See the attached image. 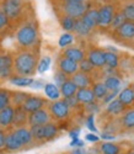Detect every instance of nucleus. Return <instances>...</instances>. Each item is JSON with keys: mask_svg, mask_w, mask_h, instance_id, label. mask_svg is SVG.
<instances>
[{"mask_svg": "<svg viewBox=\"0 0 134 154\" xmlns=\"http://www.w3.org/2000/svg\"><path fill=\"white\" fill-rule=\"evenodd\" d=\"M105 66L116 68L118 66V56L113 52H105Z\"/></svg>", "mask_w": 134, "mask_h": 154, "instance_id": "obj_34", "label": "nucleus"}, {"mask_svg": "<svg viewBox=\"0 0 134 154\" xmlns=\"http://www.w3.org/2000/svg\"><path fill=\"white\" fill-rule=\"evenodd\" d=\"M118 100L122 102L124 106L126 105H130L132 102L134 101V90H133L132 88L123 89V90L120 91L119 95H118Z\"/></svg>", "mask_w": 134, "mask_h": 154, "instance_id": "obj_25", "label": "nucleus"}, {"mask_svg": "<svg viewBox=\"0 0 134 154\" xmlns=\"http://www.w3.org/2000/svg\"><path fill=\"white\" fill-rule=\"evenodd\" d=\"M50 62H52V59H50V57H48V56L41 58V59L38 60V63H37V72H38V73H44V72H47V70L49 69V67H50Z\"/></svg>", "mask_w": 134, "mask_h": 154, "instance_id": "obj_37", "label": "nucleus"}, {"mask_svg": "<svg viewBox=\"0 0 134 154\" xmlns=\"http://www.w3.org/2000/svg\"><path fill=\"white\" fill-rule=\"evenodd\" d=\"M119 91V89H118V90H114V91H108V93H107L106 94V96L102 99L103 100V102H106V104H108V102H111L114 97H116V95H117V93Z\"/></svg>", "mask_w": 134, "mask_h": 154, "instance_id": "obj_47", "label": "nucleus"}, {"mask_svg": "<svg viewBox=\"0 0 134 154\" xmlns=\"http://www.w3.org/2000/svg\"><path fill=\"white\" fill-rule=\"evenodd\" d=\"M73 31H74L76 35L81 36V37H85V36H87V35L91 32V30L81 21V19H76V20H75V25H74V30H73Z\"/></svg>", "mask_w": 134, "mask_h": 154, "instance_id": "obj_29", "label": "nucleus"}, {"mask_svg": "<svg viewBox=\"0 0 134 154\" xmlns=\"http://www.w3.org/2000/svg\"><path fill=\"white\" fill-rule=\"evenodd\" d=\"M63 100L65 101V104L69 106V109H73V107H75V106L79 104V101H78V99L75 97V95H74V96H69V97H64Z\"/></svg>", "mask_w": 134, "mask_h": 154, "instance_id": "obj_43", "label": "nucleus"}, {"mask_svg": "<svg viewBox=\"0 0 134 154\" xmlns=\"http://www.w3.org/2000/svg\"><path fill=\"white\" fill-rule=\"evenodd\" d=\"M122 125L126 128H134V110H129L123 115Z\"/></svg>", "mask_w": 134, "mask_h": 154, "instance_id": "obj_38", "label": "nucleus"}, {"mask_svg": "<svg viewBox=\"0 0 134 154\" xmlns=\"http://www.w3.org/2000/svg\"><path fill=\"white\" fill-rule=\"evenodd\" d=\"M2 10L9 20H14L19 17L22 11V0H5Z\"/></svg>", "mask_w": 134, "mask_h": 154, "instance_id": "obj_5", "label": "nucleus"}, {"mask_svg": "<svg viewBox=\"0 0 134 154\" xmlns=\"http://www.w3.org/2000/svg\"><path fill=\"white\" fill-rule=\"evenodd\" d=\"M70 147H84V142L80 140L79 138H75L70 142Z\"/></svg>", "mask_w": 134, "mask_h": 154, "instance_id": "obj_52", "label": "nucleus"}, {"mask_svg": "<svg viewBox=\"0 0 134 154\" xmlns=\"http://www.w3.org/2000/svg\"><path fill=\"white\" fill-rule=\"evenodd\" d=\"M124 21H126V19H124V16L122 14V11H120V12H118V14H114L113 15V19H112V21L110 23V27L112 30H117Z\"/></svg>", "mask_w": 134, "mask_h": 154, "instance_id": "obj_39", "label": "nucleus"}, {"mask_svg": "<svg viewBox=\"0 0 134 154\" xmlns=\"http://www.w3.org/2000/svg\"><path fill=\"white\" fill-rule=\"evenodd\" d=\"M123 110H124V105L118 99L108 102V106H107V112L111 115H119V113H122Z\"/></svg>", "mask_w": 134, "mask_h": 154, "instance_id": "obj_28", "label": "nucleus"}, {"mask_svg": "<svg viewBox=\"0 0 134 154\" xmlns=\"http://www.w3.org/2000/svg\"><path fill=\"white\" fill-rule=\"evenodd\" d=\"M58 69L60 72H63L65 75H68V76H72L74 73H76L79 70V64L69 58H66V57H60L58 59Z\"/></svg>", "mask_w": 134, "mask_h": 154, "instance_id": "obj_10", "label": "nucleus"}, {"mask_svg": "<svg viewBox=\"0 0 134 154\" xmlns=\"http://www.w3.org/2000/svg\"><path fill=\"white\" fill-rule=\"evenodd\" d=\"M44 86V83L42 80H33V83L30 85V88L32 89H42Z\"/></svg>", "mask_w": 134, "mask_h": 154, "instance_id": "obj_50", "label": "nucleus"}, {"mask_svg": "<svg viewBox=\"0 0 134 154\" xmlns=\"http://www.w3.org/2000/svg\"><path fill=\"white\" fill-rule=\"evenodd\" d=\"M63 57H66V58H69L76 63H79L80 60H83L85 58V52L81 49V48H79V47H65V49L63 51V53H62Z\"/></svg>", "mask_w": 134, "mask_h": 154, "instance_id": "obj_14", "label": "nucleus"}, {"mask_svg": "<svg viewBox=\"0 0 134 154\" xmlns=\"http://www.w3.org/2000/svg\"><path fill=\"white\" fill-rule=\"evenodd\" d=\"M114 11L113 6L103 5L97 10V26H110V23L113 19Z\"/></svg>", "mask_w": 134, "mask_h": 154, "instance_id": "obj_8", "label": "nucleus"}, {"mask_svg": "<svg viewBox=\"0 0 134 154\" xmlns=\"http://www.w3.org/2000/svg\"><path fill=\"white\" fill-rule=\"evenodd\" d=\"M14 110H15V106H12L11 104L0 110V127L2 128H9L12 126Z\"/></svg>", "mask_w": 134, "mask_h": 154, "instance_id": "obj_12", "label": "nucleus"}, {"mask_svg": "<svg viewBox=\"0 0 134 154\" xmlns=\"http://www.w3.org/2000/svg\"><path fill=\"white\" fill-rule=\"evenodd\" d=\"M81 21L86 25V26L92 30L97 26V10L96 9H90V10H86L85 14L80 17Z\"/></svg>", "mask_w": 134, "mask_h": 154, "instance_id": "obj_18", "label": "nucleus"}, {"mask_svg": "<svg viewBox=\"0 0 134 154\" xmlns=\"http://www.w3.org/2000/svg\"><path fill=\"white\" fill-rule=\"evenodd\" d=\"M86 111L90 112V115H93L95 112L99 111V105L96 104L95 101H93V102H90V104H86Z\"/></svg>", "mask_w": 134, "mask_h": 154, "instance_id": "obj_46", "label": "nucleus"}, {"mask_svg": "<svg viewBox=\"0 0 134 154\" xmlns=\"http://www.w3.org/2000/svg\"><path fill=\"white\" fill-rule=\"evenodd\" d=\"M22 147L20 146V143L16 140L12 131L8 132L5 134V144H4V149H6L8 152H19Z\"/></svg>", "mask_w": 134, "mask_h": 154, "instance_id": "obj_20", "label": "nucleus"}, {"mask_svg": "<svg viewBox=\"0 0 134 154\" xmlns=\"http://www.w3.org/2000/svg\"><path fill=\"white\" fill-rule=\"evenodd\" d=\"M91 90L93 93V96H95V99H99V100H102L106 96V94L108 93V89L106 88V85L103 83H96V84H93Z\"/></svg>", "mask_w": 134, "mask_h": 154, "instance_id": "obj_27", "label": "nucleus"}, {"mask_svg": "<svg viewBox=\"0 0 134 154\" xmlns=\"http://www.w3.org/2000/svg\"><path fill=\"white\" fill-rule=\"evenodd\" d=\"M76 2H85V0H76Z\"/></svg>", "mask_w": 134, "mask_h": 154, "instance_id": "obj_55", "label": "nucleus"}, {"mask_svg": "<svg viewBox=\"0 0 134 154\" xmlns=\"http://www.w3.org/2000/svg\"><path fill=\"white\" fill-rule=\"evenodd\" d=\"M86 126H87L89 130L92 131V132H96V131H97V128H96V126H95V122H93V115H90V116L87 117V120H86Z\"/></svg>", "mask_w": 134, "mask_h": 154, "instance_id": "obj_45", "label": "nucleus"}, {"mask_svg": "<svg viewBox=\"0 0 134 154\" xmlns=\"http://www.w3.org/2000/svg\"><path fill=\"white\" fill-rule=\"evenodd\" d=\"M50 115L48 112V110L39 109L35 112L29 113V119H27V123L30 126H43L46 123H48L50 121Z\"/></svg>", "mask_w": 134, "mask_h": 154, "instance_id": "obj_6", "label": "nucleus"}, {"mask_svg": "<svg viewBox=\"0 0 134 154\" xmlns=\"http://www.w3.org/2000/svg\"><path fill=\"white\" fill-rule=\"evenodd\" d=\"M78 64H79V70L83 72V73H86V74L91 73V72L93 70V68H95V67H93L92 64L89 62V59H87L86 57H85L83 60H80Z\"/></svg>", "mask_w": 134, "mask_h": 154, "instance_id": "obj_40", "label": "nucleus"}, {"mask_svg": "<svg viewBox=\"0 0 134 154\" xmlns=\"http://www.w3.org/2000/svg\"><path fill=\"white\" fill-rule=\"evenodd\" d=\"M79 134H80V130H73L69 132V136L72 139H75V138H79Z\"/></svg>", "mask_w": 134, "mask_h": 154, "instance_id": "obj_53", "label": "nucleus"}, {"mask_svg": "<svg viewBox=\"0 0 134 154\" xmlns=\"http://www.w3.org/2000/svg\"><path fill=\"white\" fill-rule=\"evenodd\" d=\"M29 113L26 112L21 106H15L14 110V120H12V126L16 127H22L27 123Z\"/></svg>", "mask_w": 134, "mask_h": 154, "instance_id": "obj_17", "label": "nucleus"}, {"mask_svg": "<svg viewBox=\"0 0 134 154\" xmlns=\"http://www.w3.org/2000/svg\"><path fill=\"white\" fill-rule=\"evenodd\" d=\"M43 89H44V94H46V96H47L50 101L58 100V99L60 97L59 88H58L54 83H48V84H44Z\"/></svg>", "mask_w": 134, "mask_h": 154, "instance_id": "obj_23", "label": "nucleus"}, {"mask_svg": "<svg viewBox=\"0 0 134 154\" xmlns=\"http://www.w3.org/2000/svg\"><path fill=\"white\" fill-rule=\"evenodd\" d=\"M86 58L96 68H102L105 66V52L101 49H90Z\"/></svg>", "mask_w": 134, "mask_h": 154, "instance_id": "obj_13", "label": "nucleus"}, {"mask_svg": "<svg viewBox=\"0 0 134 154\" xmlns=\"http://www.w3.org/2000/svg\"><path fill=\"white\" fill-rule=\"evenodd\" d=\"M103 84L106 85V88L108 89V91H114V90H118L119 86H120V80L117 78V76H107L105 79Z\"/></svg>", "mask_w": 134, "mask_h": 154, "instance_id": "obj_32", "label": "nucleus"}, {"mask_svg": "<svg viewBox=\"0 0 134 154\" xmlns=\"http://www.w3.org/2000/svg\"><path fill=\"white\" fill-rule=\"evenodd\" d=\"M75 97L78 99L79 104H84V105L90 104V102H93L96 100L90 88H80V89H78L76 93H75Z\"/></svg>", "mask_w": 134, "mask_h": 154, "instance_id": "obj_15", "label": "nucleus"}, {"mask_svg": "<svg viewBox=\"0 0 134 154\" xmlns=\"http://www.w3.org/2000/svg\"><path fill=\"white\" fill-rule=\"evenodd\" d=\"M5 131L0 127V150L4 149V144H5Z\"/></svg>", "mask_w": 134, "mask_h": 154, "instance_id": "obj_49", "label": "nucleus"}, {"mask_svg": "<svg viewBox=\"0 0 134 154\" xmlns=\"http://www.w3.org/2000/svg\"><path fill=\"white\" fill-rule=\"evenodd\" d=\"M30 131H31L33 140H37V142H42V140H44V137H43V126H31Z\"/></svg>", "mask_w": 134, "mask_h": 154, "instance_id": "obj_35", "label": "nucleus"}, {"mask_svg": "<svg viewBox=\"0 0 134 154\" xmlns=\"http://www.w3.org/2000/svg\"><path fill=\"white\" fill-rule=\"evenodd\" d=\"M38 57L32 51H21L14 58L12 68L17 75L32 76L37 69Z\"/></svg>", "mask_w": 134, "mask_h": 154, "instance_id": "obj_1", "label": "nucleus"}, {"mask_svg": "<svg viewBox=\"0 0 134 154\" xmlns=\"http://www.w3.org/2000/svg\"><path fill=\"white\" fill-rule=\"evenodd\" d=\"M58 134V127L56 123L53 122H48L46 125H43V137L44 140H50Z\"/></svg>", "mask_w": 134, "mask_h": 154, "instance_id": "obj_24", "label": "nucleus"}, {"mask_svg": "<svg viewBox=\"0 0 134 154\" xmlns=\"http://www.w3.org/2000/svg\"><path fill=\"white\" fill-rule=\"evenodd\" d=\"M66 80H68V75H65L63 72H60L59 69L54 73V84L59 88L64 82H66Z\"/></svg>", "mask_w": 134, "mask_h": 154, "instance_id": "obj_42", "label": "nucleus"}, {"mask_svg": "<svg viewBox=\"0 0 134 154\" xmlns=\"http://www.w3.org/2000/svg\"><path fill=\"white\" fill-rule=\"evenodd\" d=\"M86 140H89V142H99L100 140V138L96 136V134H93V133H89V134H86Z\"/></svg>", "mask_w": 134, "mask_h": 154, "instance_id": "obj_51", "label": "nucleus"}, {"mask_svg": "<svg viewBox=\"0 0 134 154\" xmlns=\"http://www.w3.org/2000/svg\"><path fill=\"white\" fill-rule=\"evenodd\" d=\"M47 105V100L41 97V96H35V95H30L27 99L23 101V104L21 105V107L27 112V113H31V112H35L39 109H43L44 106Z\"/></svg>", "mask_w": 134, "mask_h": 154, "instance_id": "obj_7", "label": "nucleus"}, {"mask_svg": "<svg viewBox=\"0 0 134 154\" xmlns=\"http://www.w3.org/2000/svg\"><path fill=\"white\" fill-rule=\"evenodd\" d=\"M37 38H38V32L32 23L22 25L16 32V42L22 48L32 47L37 42Z\"/></svg>", "mask_w": 134, "mask_h": 154, "instance_id": "obj_2", "label": "nucleus"}, {"mask_svg": "<svg viewBox=\"0 0 134 154\" xmlns=\"http://www.w3.org/2000/svg\"><path fill=\"white\" fill-rule=\"evenodd\" d=\"M73 42H74V36H73L70 32H65V33H63V35L59 37L58 45H59V47L65 48V47H69Z\"/></svg>", "mask_w": 134, "mask_h": 154, "instance_id": "obj_36", "label": "nucleus"}, {"mask_svg": "<svg viewBox=\"0 0 134 154\" xmlns=\"http://www.w3.org/2000/svg\"><path fill=\"white\" fill-rule=\"evenodd\" d=\"M102 138H103V139H113L114 137H113V136H110V134L103 133V134H102Z\"/></svg>", "mask_w": 134, "mask_h": 154, "instance_id": "obj_54", "label": "nucleus"}, {"mask_svg": "<svg viewBox=\"0 0 134 154\" xmlns=\"http://www.w3.org/2000/svg\"><path fill=\"white\" fill-rule=\"evenodd\" d=\"M122 14L126 21H134V4H128L122 10Z\"/></svg>", "mask_w": 134, "mask_h": 154, "instance_id": "obj_41", "label": "nucleus"}, {"mask_svg": "<svg viewBox=\"0 0 134 154\" xmlns=\"http://www.w3.org/2000/svg\"><path fill=\"white\" fill-rule=\"evenodd\" d=\"M35 79H32L31 76H25V75H11L9 78L10 84L15 85V86H20V88H25V86H30L33 83Z\"/></svg>", "mask_w": 134, "mask_h": 154, "instance_id": "obj_21", "label": "nucleus"}, {"mask_svg": "<svg viewBox=\"0 0 134 154\" xmlns=\"http://www.w3.org/2000/svg\"><path fill=\"white\" fill-rule=\"evenodd\" d=\"M70 80L78 86V89H80V88H89L90 84H91V79H90L89 74L83 73L80 70H78L76 73H74L70 76Z\"/></svg>", "mask_w": 134, "mask_h": 154, "instance_id": "obj_16", "label": "nucleus"}, {"mask_svg": "<svg viewBox=\"0 0 134 154\" xmlns=\"http://www.w3.org/2000/svg\"><path fill=\"white\" fill-rule=\"evenodd\" d=\"M11 104V93L6 89L0 88V110Z\"/></svg>", "mask_w": 134, "mask_h": 154, "instance_id": "obj_33", "label": "nucleus"}, {"mask_svg": "<svg viewBox=\"0 0 134 154\" xmlns=\"http://www.w3.org/2000/svg\"><path fill=\"white\" fill-rule=\"evenodd\" d=\"M100 150L102 154H119V146L111 142H103L100 146Z\"/></svg>", "mask_w": 134, "mask_h": 154, "instance_id": "obj_30", "label": "nucleus"}, {"mask_svg": "<svg viewBox=\"0 0 134 154\" xmlns=\"http://www.w3.org/2000/svg\"><path fill=\"white\" fill-rule=\"evenodd\" d=\"M69 154H87V150L84 147H74V149Z\"/></svg>", "mask_w": 134, "mask_h": 154, "instance_id": "obj_48", "label": "nucleus"}, {"mask_svg": "<svg viewBox=\"0 0 134 154\" xmlns=\"http://www.w3.org/2000/svg\"><path fill=\"white\" fill-rule=\"evenodd\" d=\"M48 112L50 115V117L56 119V120H64L69 116L70 109L69 106L65 104L64 100H54L48 104Z\"/></svg>", "mask_w": 134, "mask_h": 154, "instance_id": "obj_4", "label": "nucleus"}, {"mask_svg": "<svg viewBox=\"0 0 134 154\" xmlns=\"http://www.w3.org/2000/svg\"><path fill=\"white\" fill-rule=\"evenodd\" d=\"M8 22H9L8 16L4 14V11H3V10H0V31L4 30V29L6 27Z\"/></svg>", "mask_w": 134, "mask_h": 154, "instance_id": "obj_44", "label": "nucleus"}, {"mask_svg": "<svg viewBox=\"0 0 134 154\" xmlns=\"http://www.w3.org/2000/svg\"><path fill=\"white\" fill-rule=\"evenodd\" d=\"M116 31L122 38H134V21H124Z\"/></svg>", "mask_w": 134, "mask_h": 154, "instance_id": "obj_19", "label": "nucleus"}, {"mask_svg": "<svg viewBox=\"0 0 134 154\" xmlns=\"http://www.w3.org/2000/svg\"><path fill=\"white\" fill-rule=\"evenodd\" d=\"M12 133H14L16 140L20 143V146H21L22 148L32 144V142H33L31 131L29 130V128H26L25 126H22V127H16L15 130L12 131Z\"/></svg>", "mask_w": 134, "mask_h": 154, "instance_id": "obj_9", "label": "nucleus"}, {"mask_svg": "<svg viewBox=\"0 0 134 154\" xmlns=\"http://www.w3.org/2000/svg\"><path fill=\"white\" fill-rule=\"evenodd\" d=\"M75 20L74 17L72 16H68V15H64L60 17V25L63 30H65L66 32H73L74 30V25H75Z\"/></svg>", "mask_w": 134, "mask_h": 154, "instance_id": "obj_31", "label": "nucleus"}, {"mask_svg": "<svg viewBox=\"0 0 134 154\" xmlns=\"http://www.w3.org/2000/svg\"><path fill=\"white\" fill-rule=\"evenodd\" d=\"M12 64H14V58L10 54L0 56V78H10L14 70Z\"/></svg>", "mask_w": 134, "mask_h": 154, "instance_id": "obj_11", "label": "nucleus"}, {"mask_svg": "<svg viewBox=\"0 0 134 154\" xmlns=\"http://www.w3.org/2000/svg\"><path fill=\"white\" fill-rule=\"evenodd\" d=\"M87 10L85 2H76V0H64L63 11L65 15L74 19H80Z\"/></svg>", "mask_w": 134, "mask_h": 154, "instance_id": "obj_3", "label": "nucleus"}, {"mask_svg": "<svg viewBox=\"0 0 134 154\" xmlns=\"http://www.w3.org/2000/svg\"><path fill=\"white\" fill-rule=\"evenodd\" d=\"M78 90V86L70 80L68 79L66 82H64L60 86H59V91H60V95L63 97H69V96H74L75 93Z\"/></svg>", "mask_w": 134, "mask_h": 154, "instance_id": "obj_22", "label": "nucleus"}, {"mask_svg": "<svg viewBox=\"0 0 134 154\" xmlns=\"http://www.w3.org/2000/svg\"><path fill=\"white\" fill-rule=\"evenodd\" d=\"M132 89H133V90H134V83H133V86H132Z\"/></svg>", "mask_w": 134, "mask_h": 154, "instance_id": "obj_57", "label": "nucleus"}, {"mask_svg": "<svg viewBox=\"0 0 134 154\" xmlns=\"http://www.w3.org/2000/svg\"><path fill=\"white\" fill-rule=\"evenodd\" d=\"M30 96L29 93L25 91H12L11 93V105L12 106H21L23 101Z\"/></svg>", "mask_w": 134, "mask_h": 154, "instance_id": "obj_26", "label": "nucleus"}, {"mask_svg": "<svg viewBox=\"0 0 134 154\" xmlns=\"http://www.w3.org/2000/svg\"><path fill=\"white\" fill-rule=\"evenodd\" d=\"M128 154H134V152H129V153H128Z\"/></svg>", "mask_w": 134, "mask_h": 154, "instance_id": "obj_56", "label": "nucleus"}]
</instances>
